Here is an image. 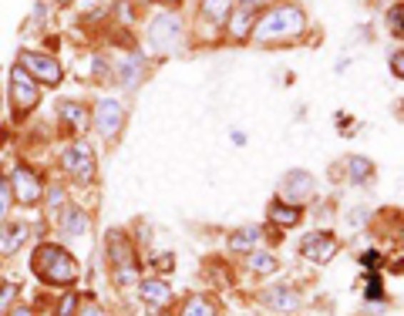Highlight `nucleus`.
Listing matches in <instances>:
<instances>
[{"label":"nucleus","instance_id":"5","mask_svg":"<svg viewBox=\"0 0 404 316\" xmlns=\"http://www.w3.org/2000/svg\"><path fill=\"white\" fill-rule=\"evenodd\" d=\"M11 98H14V115H27L37 105L41 91H37V84L31 81L27 71H21V68L11 71Z\"/></svg>","mask_w":404,"mask_h":316},{"label":"nucleus","instance_id":"37","mask_svg":"<svg viewBox=\"0 0 404 316\" xmlns=\"http://www.w3.org/2000/svg\"><path fill=\"white\" fill-rule=\"evenodd\" d=\"M58 4H64V0H58Z\"/></svg>","mask_w":404,"mask_h":316},{"label":"nucleus","instance_id":"20","mask_svg":"<svg viewBox=\"0 0 404 316\" xmlns=\"http://www.w3.org/2000/svg\"><path fill=\"white\" fill-rule=\"evenodd\" d=\"M270 219L276 225H297L300 223V209L297 205H283V202H276L273 209H270Z\"/></svg>","mask_w":404,"mask_h":316},{"label":"nucleus","instance_id":"4","mask_svg":"<svg viewBox=\"0 0 404 316\" xmlns=\"http://www.w3.org/2000/svg\"><path fill=\"white\" fill-rule=\"evenodd\" d=\"M108 253H111V263H115V280H118L121 286H135V282H138V270H135L131 249H128V243L121 239V233H111Z\"/></svg>","mask_w":404,"mask_h":316},{"label":"nucleus","instance_id":"32","mask_svg":"<svg viewBox=\"0 0 404 316\" xmlns=\"http://www.w3.org/2000/svg\"><path fill=\"white\" fill-rule=\"evenodd\" d=\"M364 263H368L370 270H378V253H368V256H364Z\"/></svg>","mask_w":404,"mask_h":316},{"label":"nucleus","instance_id":"23","mask_svg":"<svg viewBox=\"0 0 404 316\" xmlns=\"http://www.w3.org/2000/svg\"><path fill=\"white\" fill-rule=\"evenodd\" d=\"M388 27H391L394 37H401L404 41V4H398V7L388 11Z\"/></svg>","mask_w":404,"mask_h":316},{"label":"nucleus","instance_id":"31","mask_svg":"<svg viewBox=\"0 0 404 316\" xmlns=\"http://www.w3.org/2000/svg\"><path fill=\"white\" fill-rule=\"evenodd\" d=\"M368 293H370V296H380V282H378V280L368 282Z\"/></svg>","mask_w":404,"mask_h":316},{"label":"nucleus","instance_id":"35","mask_svg":"<svg viewBox=\"0 0 404 316\" xmlns=\"http://www.w3.org/2000/svg\"><path fill=\"white\" fill-rule=\"evenodd\" d=\"M14 316H31V310H17V313H14Z\"/></svg>","mask_w":404,"mask_h":316},{"label":"nucleus","instance_id":"2","mask_svg":"<svg viewBox=\"0 0 404 316\" xmlns=\"http://www.w3.org/2000/svg\"><path fill=\"white\" fill-rule=\"evenodd\" d=\"M34 272L44 282H51V286H68V282L78 276V263H74L71 253H64L61 246L44 243V246H37V253H34Z\"/></svg>","mask_w":404,"mask_h":316},{"label":"nucleus","instance_id":"33","mask_svg":"<svg viewBox=\"0 0 404 316\" xmlns=\"http://www.w3.org/2000/svg\"><path fill=\"white\" fill-rule=\"evenodd\" d=\"M81 316H105V313H101L98 306H84V313H81Z\"/></svg>","mask_w":404,"mask_h":316},{"label":"nucleus","instance_id":"34","mask_svg":"<svg viewBox=\"0 0 404 316\" xmlns=\"http://www.w3.org/2000/svg\"><path fill=\"white\" fill-rule=\"evenodd\" d=\"M263 4H270V0H243V7H263Z\"/></svg>","mask_w":404,"mask_h":316},{"label":"nucleus","instance_id":"10","mask_svg":"<svg viewBox=\"0 0 404 316\" xmlns=\"http://www.w3.org/2000/svg\"><path fill=\"white\" fill-rule=\"evenodd\" d=\"M333 253H337V239L330 233H313L303 239V256H310V263H330Z\"/></svg>","mask_w":404,"mask_h":316},{"label":"nucleus","instance_id":"16","mask_svg":"<svg viewBox=\"0 0 404 316\" xmlns=\"http://www.w3.org/2000/svg\"><path fill=\"white\" fill-rule=\"evenodd\" d=\"M61 225H64V233H68V235H84V229H88V215L71 205V209L61 215Z\"/></svg>","mask_w":404,"mask_h":316},{"label":"nucleus","instance_id":"25","mask_svg":"<svg viewBox=\"0 0 404 316\" xmlns=\"http://www.w3.org/2000/svg\"><path fill=\"white\" fill-rule=\"evenodd\" d=\"M7 209H11V185L0 178V223L7 219Z\"/></svg>","mask_w":404,"mask_h":316},{"label":"nucleus","instance_id":"36","mask_svg":"<svg viewBox=\"0 0 404 316\" xmlns=\"http://www.w3.org/2000/svg\"><path fill=\"white\" fill-rule=\"evenodd\" d=\"M166 4H176V0H166Z\"/></svg>","mask_w":404,"mask_h":316},{"label":"nucleus","instance_id":"30","mask_svg":"<svg viewBox=\"0 0 404 316\" xmlns=\"http://www.w3.org/2000/svg\"><path fill=\"white\" fill-rule=\"evenodd\" d=\"M11 296H14V286H4V296H0V313H4V306L11 303Z\"/></svg>","mask_w":404,"mask_h":316},{"label":"nucleus","instance_id":"28","mask_svg":"<svg viewBox=\"0 0 404 316\" xmlns=\"http://www.w3.org/2000/svg\"><path fill=\"white\" fill-rule=\"evenodd\" d=\"M391 71L398 78H404V51H394L391 54Z\"/></svg>","mask_w":404,"mask_h":316},{"label":"nucleus","instance_id":"29","mask_svg":"<svg viewBox=\"0 0 404 316\" xmlns=\"http://www.w3.org/2000/svg\"><path fill=\"white\" fill-rule=\"evenodd\" d=\"M172 266H176V259H172V256H158V263H155V270H158V272H168Z\"/></svg>","mask_w":404,"mask_h":316},{"label":"nucleus","instance_id":"26","mask_svg":"<svg viewBox=\"0 0 404 316\" xmlns=\"http://www.w3.org/2000/svg\"><path fill=\"white\" fill-rule=\"evenodd\" d=\"M370 172V165L368 162H360V158H350V175H354V182H364Z\"/></svg>","mask_w":404,"mask_h":316},{"label":"nucleus","instance_id":"12","mask_svg":"<svg viewBox=\"0 0 404 316\" xmlns=\"http://www.w3.org/2000/svg\"><path fill=\"white\" fill-rule=\"evenodd\" d=\"M263 243V229L256 225H246V229H236V233L229 235V249H236V253H246V249H256Z\"/></svg>","mask_w":404,"mask_h":316},{"label":"nucleus","instance_id":"1","mask_svg":"<svg viewBox=\"0 0 404 316\" xmlns=\"http://www.w3.org/2000/svg\"><path fill=\"white\" fill-rule=\"evenodd\" d=\"M303 11L293 7V4H286V7H276L273 14H266L260 21V27L253 31V37L260 41V44H273V41H290V37L303 34Z\"/></svg>","mask_w":404,"mask_h":316},{"label":"nucleus","instance_id":"11","mask_svg":"<svg viewBox=\"0 0 404 316\" xmlns=\"http://www.w3.org/2000/svg\"><path fill=\"white\" fill-rule=\"evenodd\" d=\"M263 303L273 306V310L293 313V310H300V296L293 293V290H286V286H276V290H266V293H263Z\"/></svg>","mask_w":404,"mask_h":316},{"label":"nucleus","instance_id":"9","mask_svg":"<svg viewBox=\"0 0 404 316\" xmlns=\"http://www.w3.org/2000/svg\"><path fill=\"white\" fill-rule=\"evenodd\" d=\"M41 192H44V182L27 165H17L14 168V199L21 202V205H34L41 199Z\"/></svg>","mask_w":404,"mask_h":316},{"label":"nucleus","instance_id":"7","mask_svg":"<svg viewBox=\"0 0 404 316\" xmlns=\"http://www.w3.org/2000/svg\"><path fill=\"white\" fill-rule=\"evenodd\" d=\"M178 34H182V24H178V17L162 14V17H155L152 27H148V44H152L155 51H172L176 41H178Z\"/></svg>","mask_w":404,"mask_h":316},{"label":"nucleus","instance_id":"14","mask_svg":"<svg viewBox=\"0 0 404 316\" xmlns=\"http://www.w3.org/2000/svg\"><path fill=\"white\" fill-rule=\"evenodd\" d=\"M24 225L21 223H14V225H7V229H4V233H0V253H4V256H11V253H17V249H21V243H24Z\"/></svg>","mask_w":404,"mask_h":316},{"label":"nucleus","instance_id":"3","mask_svg":"<svg viewBox=\"0 0 404 316\" xmlns=\"http://www.w3.org/2000/svg\"><path fill=\"white\" fill-rule=\"evenodd\" d=\"M17 61H21V71H27V74H31L34 81L51 84V88H54V84H61V74H64V71H61V64L51 58V54L21 51V58H17Z\"/></svg>","mask_w":404,"mask_h":316},{"label":"nucleus","instance_id":"22","mask_svg":"<svg viewBox=\"0 0 404 316\" xmlns=\"http://www.w3.org/2000/svg\"><path fill=\"white\" fill-rule=\"evenodd\" d=\"M250 266H253L256 272H263V276H270V272H276V259L270 256V253H253Z\"/></svg>","mask_w":404,"mask_h":316},{"label":"nucleus","instance_id":"18","mask_svg":"<svg viewBox=\"0 0 404 316\" xmlns=\"http://www.w3.org/2000/svg\"><path fill=\"white\" fill-rule=\"evenodd\" d=\"M310 182H313V178H310L307 172H290L283 182V192L286 195H310V188H313Z\"/></svg>","mask_w":404,"mask_h":316},{"label":"nucleus","instance_id":"27","mask_svg":"<svg viewBox=\"0 0 404 316\" xmlns=\"http://www.w3.org/2000/svg\"><path fill=\"white\" fill-rule=\"evenodd\" d=\"M74 310H78V296L68 293V300L58 306V316H74Z\"/></svg>","mask_w":404,"mask_h":316},{"label":"nucleus","instance_id":"17","mask_svg":"<svg viewBox=\"0 0 404 316\" xmlns=\"http://www.w3.org/2000/svg\"><path fill=\"white\" fill-rule=\"evenodd\" d=\"M253 27V7H239L236 14H233V24H229V34L236 37V41H243V37L250 34Z\"/></svg>","mask_w":404,"mask_h":316},{"label":"nucleus","instance_id":"6","mask_svg":"<svg viewBox=\"0 0 404 316\" xmlns=\"http://www.w3.org/2000/svg\"><path fill=\"white\" fill-rule=\"evenodd\" d=\"M64 168H68V175H74L81 185H88V182L95 178V155L88 152L84 145H68V148H64Z\"/></svg>","mask_w":404,"mask_h":316},{"label":"nucleus","instance_id":"19","mask_svg":"<svg viewBox=\"0 0 404 316\" xmlns=\"http://www.w3.org/2000/svg\"><path fill=\"white\" fill-rule=\"evenodd\" d=\"M229 7H233V0H202V14L213 24L229 21Z\"/></svg>","mask_w":404,"mask_h":316},{"label":"nucleus","instance_id":"21","mask_svg":"<svg viewBox=\"0 0 404 316\" xmlns=\"http://www.w3.org/2000/svg\"><path fill=\"white\" fill-rule=\"evenodd\" d=\"M121 74H125V78H121V84H125V88H135V84L142 81V58H131L128 64L121 68Z\"/></svg>","mask_w":404,"mask_h":316},{"label":"nucleus","instance_id":"15","mask_svg":"<svg viewBox=\"0 0 404 316\" xmlns=\"http://www.w3.org/2000/svg\"><path fill=\"white\" fill-rule=\"evenodd\" d=\"M61 118H64V121H71L74 131L88 128V108H81L78 101H64V105H61Z\"/></svg>","mask_w":404,"mask_h":316},{"label":"nucleus","instance_id":"24","mask_svg":"<svg viewBox=\"0 0 404 316\" xmlns=\"http://www.w3.org/2000/svg\"><path fill=\"white\" fill-rule=\"evenodd\" d=\"M182 316H213V306L206 303L202 296H192L189 303H186V310H182Z\"/></svg>","mask_w":404,"mask_h":316},{"label":"nucleus","instance_id":"13","mask_svg":"<svg viewBox=\"0 0 404 316\" xmlns=\"http://www.w3.org/2000/svg\"><path fill=\"white\" fill-rule=\"evenodd\" d=\"M142 300L152 306H168L172 303V290L162 280H148V282H142Z\"/></svg>","mask_w":404,"mask_h":316},{"label":"nucleus","instance_id":"8","mask_svg":"<svg viewBox=\"0 0 404 316\" xmlns=\"http://www.w3.org/2000/svg\"><path fill=\"white\" fill-rule=\"evenodd\" d=\"M121 121H125V108L118 105V101H111V98H105V101H98L95 105V128L101 138H115L121 128Z\"/></svg>","mask_w":404,"mask_h":316}]
</instances>
